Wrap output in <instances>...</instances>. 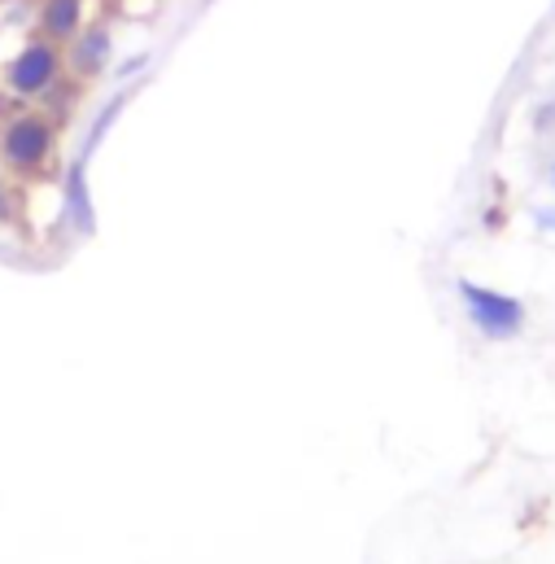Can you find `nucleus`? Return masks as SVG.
I'll return each instance as SVG.
<instances>
[{
    "label": "nucleus",
    "mask_w": 555,
    "mask_h": 564,
    "mask_svg": "<svg viewBox=\"0 0 555 564\" xmlns=\"http://www.w3.org/2000/svg\"><path fill=\"white\" fill-rule=\"evenodd\" d=\"M84 26H88V0H40L35 35H44V40L66 48Z\"/></svg>",
    "instance_id": "5"
},
{
    "label": "nucleus",
    "mask_w": 555,
    "mask_h": 564,
    "mask_svg": "<svg viewBox=\"0 0 555 564\" xmlns=\"http://www.w3.org/2000/svg\"><path fill=\"white\" fill-rule=\"evenodd\" d=\"M110 53H115V35L106 22H88L70 44H66V70L70 79L88 84V79H101L106 66H110Z\"/></svg>",
    "instance_id": "4"
},
{
    "label": "nucleus",
    "mask_w": 555,
    "mask_h": 564,
    "mask_svg": "<svg viewBox=\"0 0 555 564\" xmlns=\"http://www.w3.org/2000/svg\"><path fill=\"white\" fill-rule=\"evenodd\" d=\"M62 70H66V48L53 44V40H44V35H31L13 53V62L4 66V88L18 101H40L62 79Z\"/></svg>",
    "instance_id": "2"
},
{
    "label": "nucleus",
    "mask_w": 555,
    "mask_h": 564,
    "mask_svg": "<svg viewBox=\"0 0 555 564\" xmlns=\"http://www.w3.org/2000/svg\"><path fill=\"white\" fill-rule=\"evenodd\" d=\"M57 149V123L40 110H18L0 128V162L13 175H40L53 162Z\"/></svg>",
    "instance_id": "1"
},
{
    "label": "nucleus",
    "mask_w": 555,
    "mask_h": 564,
    "mask_svg": "<svg viewBox=\"0 0 555 564\" xmlns=\"http://www.w3.org/2000/svg\"><path fill=\"white\" fill-rule=\"evenodd\" d=\"M552 184H555V162H552Z\"/></svg>",
    "instance_id": "10"
},
{
    "label": "nucleus",
    "mask_w": 555,
    "mask_h": 564,
    "mask_svg": "<svg viewBox=\"0 0 555 564\" xmlns=\"http://www.w3.org/2000/svg\"><path fill=\"white\" fill-rule=\"evenodd\" d=\"M144 62H149L144 53H140V57H128V62L119 66V75H123V79H128V75H137V70H144Z\"/></svg>",
    "instance_id": "8"
},
{
    "label": "nucleus",
    "mask_w": 555,
    "mask_h": 564,
    "mask_svg": "<svg viewBox=\"0 0 555 564\" xmlns=\"http://www.w3.org/2000/svg\"><path fill=\"white\" fill-rule=\"evenodd\" d=\"M75 101H79V79H66V75H62V79H57V84L35 101V106H40V115H48V119L57 123L62 115H70V110H75Z\"/></svg>",
    "instance_id": "6"
},
{
    "label": "nucleus",
    "mask_w": 555,
    "mask_h": 564,
    "mask_svg": "<svg viewBox=\"0 0 555 564\" xmlns=\"http://www.w3.org/2000/svg\"><path fill=\"white\" fill-rule=\"evenodd\" d=\"M538 224H543L547 232H555V206H547V210H538Z\"/></svg>",
    "instance_id": "9"
},
{
    "label": "nucleus",
    "mask_w": 555,
    "mask_h": 564,
    "mask_svg": "<svg viewBox=\"0 0 555 564\" xmlns=\"http://www.w3.org/2000/svg\"><path fill=\"white\" fill-rule=\"evenodd\" d=\"M0 224H18V197L9 184H0Z\"/></svg>",
    "instance_id": "7"
},
{
    "label": "nucleus",
    "mask_w": 555,
    "mask_h": 564,
    "mask_svg": "<svg viewBox=\"0 0 555 564\" xmlns=\"http://www.w3.org/2000/svg\"><path fill=\"white\" fill-rule=\"evenodd\" d=\"M459 302H464V311H468V319H472V328L481 333V337H490V341H512V337H521V328H525V306H521V297H512V293H499V289H486V284H472V281H459Z\"/></svg>",
    "instance_id": "3"
}]
</instances>
